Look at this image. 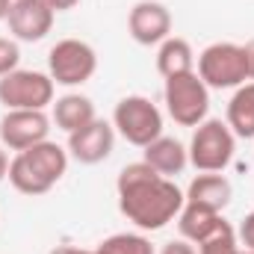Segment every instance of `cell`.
<instances>
[{
    "label": "cell",
    "mask_w": 254,
    "mask_h": 254,
    "mask_svg": "<svg viewBox=\"0 0 254 254\" xmlns=\"http://www.w3.org/2000/svg\"><path fill=\"white\" fill-rule=\"evenodd\" d=\"M243 51H246V71H249V80H254V39L243 45Z\"/></svg>",
    "instance_id": "cell-24"
},
{
    "label": "cell",
    "mask_w": 254,
    "mask_h": 254,
    "mask_svg": "<svg viewBox=\"0 0 254 254\" xmlns=\"http://www.w3.org/2000/svg\"><path fill=\"white\" fill-rule=\"evenodd\" d=\"M6 175H9V160H6V151L0 148V181H3Z\"/></svg>",
    "instance_id": "cell-27"
},
{
    "label": "cell",
    "mask_w": 254,
    "mask_h": 254,
    "mask_svg": "<svg viewBox=\"0 0 254 254\" xmlns=\"http://www.w3.org/2000/svg\"><path fill=\"white\" fill-rule=\"evenodd\" d=\"M48 71L60 86H83L98 71V54L80 39H63L48 54Z\"/></svg>",
    "instance_id": "cell-7"
},
{
    "label": "cell",
    "mask_w": 254,
    "mask_h": 254,
    "mask_svg": "<svg viewBox=\"0 0 254 254\" xmlns=\"http://www.w3.org/2000/svg\"><path fill=\"white\" fill-rule=\"evenodd\" d=\"M234 148H237V139L228 122L204 119L192 133L190 163L198 172H222L234 160Z\"/></svg>",
    "instance_id": "cell-3"
},
{
    "label": "cell",
    "mask_w": 254,
    "mask_h": 254,
    "mask_svg": "<svg viewBox=\"0 0 254 254\" xmlns=\"http://www.w3.org/2000/svg\"><path fill=\"white\" fill-rule=\"evenodd\" d=\"M0 104L6 110H45L54 104V80L42 71H12L0 77Z\"/></svg>",
    "instance_id": "cell-8"
},
{
    "label": "cell",
    "mask_w": 254,
    "mask_h": 254,
    "mask_svg": "<svg viewBox=\"0 0 254 254\" xmlns=\"http://www.w3.org/2000/svg\"><path fill=\"white\" fill-rule=\"evenodd\" d=\"M113 145H116V130L113 125L95 119L86 127L68 133V151L77 163H86V166H95V163H104L110 154H113Z\"/></svg>",
    "instance_id": "cell-11"
},
{
    "label": "cell",
    "mask_w": 254,
    "mask_h": 254,
    "mask_svg": "<svg viewBox=\"0 0 254 254\" xmlns=\"http://www.w3.org/2000/svg\"><path fill=\"white\" fill-rule=\"evenodd\" d=\"M166 110L184 127H198L210 110V89L198 77V71L166 80Z\"/></svg>",
    "instance_id": "cell-6"
},
{
    "label": "cell",
    "mask_w": 254,
    "mask_h": 254,
    "mask_svg": "<svg viewBox=\"0 0 254 254\" xmlns=\"http://www.w3.org/2000/svg\"><path fill=\"white\" fill-rule=\"evenodd\" d=\"M222 213H216V210H210V207H201V204H184V210H181V216H178V228H181V234H184V240H190V243H204L210 234H216L219 228H222Z\"/></svg>",
    "instance_id": "cell-15"
},
{
    "label": "cell",
    "mask_w": 254,
    "mask_h": 254,
    "mask_svg": "<svg viewBox=\"0 0 254 254\" xmlns=\"http://www.w3.org/2000/svg\"><path fill=\"white\" fill-rule=\"evenodd\" d=\"M198 254H240L237 231L228 222H222V228L216 234H210L204 243H198Z\"/></svg>",
    "instance_id": "cell-20"
},
{
    "label": "cell",
    "mask_w": 254,
    "mask_h": 254,
    "mask_svg": "<svg viewBox=\"0 0 254 254\" xmlns=\"http://www.w3.org/2000/svg\"><path fill=\"white\" fill-rule=\"evenodd\" d=\"M51 254H101L98 249L95 252H86V249H74V246H57Z\"/></svg>",
    "instance_id": "cell-26"
},
{
    "label": "cell",
    "mask_w": 254,
    "mask_h": 254,
    "mask_svg": "<svg viewBox=\"0 0 254 254\" xmlns=\"http://www.w3.org/2000/svg\"><path fill=\"white\" fill-rule=\"evenodd\" d=\"M240 240H243V246L246 249H252L254 252V210L240 222Z\"/></svg>",
    "instance_id": "cell-22"
},
{
    "label": "cell",
    "mask_w": 254,
    "mask_h": 254,
    "mask_svg": "<svg viewBox=\"0 0 254 254\" xmlns=\"http://www.w3.org/2000/svg\"><path fill=\"white\" fill-rule=\"evenodd\" d=\"M145 163H148L154 172H160L163 178H172V175H181V172L187 169L190 151H187L178 139L160 136V139H154L151 145H145Z\"/></svg>",
    "instance_id": "cell-13"
},
{
    "label": "cell",
    "mask_w": 254,
    "mask_h": 254,
    "mask_svg": "<svg viewBox=\"0 0 254 254\" xmlns=\"http://www.w3.org/2000/svg\"><path fill=\"white\" fill-rule=\"evenodd\" d=\"M113 127L125 136L130 145L145 148L154 139L163 136V113L157 110V104H151L142 95H127L116 104L113 113Z\"/></svg>",
    "instance_id": "cell-5"
},
{
    "label": "cell",
    "mask_w": 254,
    "mask_h": 254,
    "mask_svg": "<svg viewBox=\"0 0 254 254\" xmlns=\"http://www.w3.org/2000/svg\"><path fill=\"white\" fill-rule=\"evenodd\" d=\"M9 9H12V0H0V21L9 15Z\"/></svg>",
    "instance_id": "cell-28"
},
{
    "label": "cell",
    "mask_w": 254,
    "mask_h": 254,
    "mask_svg": "<svg viewBox=\"0 0 254 254\" xmlns=\"http://www.w3.org/2000/svg\"><path fill=\"white\" fill-rule=\"evenodd\" d=\"M45 3H48L54 12H65V9H74L80 0H45Z\"/></svg>",
    "instance_id": "cell-25"
},
{
    "label": "cell",
    "mask_w": 254,
    "mask_h": 254,
    "mask_svg": "<svg viewBox=\"0 0 254 254\" xmlns=\"http://www.w3.org/2000/svg\"><path fill=\"white\" fill-rule=\"evenodd\" d=\"M187 201L222 213V210L231 204V184H228V178H222V175H216V172H204V175H198L190 184Z\"/></svg>",
    "instance_id": "cell-14"
},
{
    "label": "cell",
    "mask_w": 254,
    "mask_h": 254,
    "mask_svg": "<svg viewBox=\"0 0 254 254\" xmlns=\"http://www.w3.org/2000/svg\"><path fill=\"white\" fill-rule=\"evenodd\" d=\"M157 71L166 80L195 71V54H192L190 42L187 39H178V36H169L160 45V51H157Z\"/></svg>",
    "instance_id": "cell-16"
},
{
    "label": "cell",
    "mask_w": 254,
    "mask_h": 254,
    "mask_svg": "<svg viewBox=\"0 0 254 254\" xmlns=\"http://www.w3.org/2000/svg\"><path fill=\"white\" fill-rule=\"evenodd\" d=\"M240 254H254V252H252V249H246V252H240Z\"/></svg>",
    "instance_id": "cell-29"
},
{
    "label": "cell",
    "mask_w": 254,
    "mask_h": 254,
    "mask_svg": "<svg viewBox=\"0 0 254 254\" xmlns=\"http://www.w3.org/2000/svg\"><path fill=\"white\" fill-rule=\"evenodd\" d=\"M160 254H198V252L190 246V240H175V243H169Z\"/></svg>",
    "instance_id": "cell-23"
},
{
    "label": "cell",
    "mask_w": 254,
    "mask_h": 254,
    "mask_svg": "<svg viewBox=\"0 0 254 254\" xmlns=\"http://www.w3.org/2000/svg\"><path fill=\"white\" fill-rule=\"evenodd\" d=\"M95 119H98L95 116V104L86 95H63L54 104V122L65 133H74V130L86 127L89 122H95Z\"/></svg>",
    "instance_id": "cell-17"
},
{
    "label": "cell",
    "mask_w": 254,
    "mask_h": 254,
    "mask_svg": "<svg viewBox=\"0 0 254 254\" xmlns=\"http://www.w3.org/2000/svg\"><path fill=\"white\" fill-rule=\"evenodd\" d=\"M65 169H68L65 148L45 139L15 154V160L9 163V184L24 195H45L60 184Z\"/></svg>",
    "instance_id": "cell-2"
},
{
    "label": "cell",
    "mask_w": 254,
    "mask_h": 254,
    "mask_svg": "<svg viewBox=\"0 0 254 254\" xmlns=\"http://www.w3.org/2000/svg\"><path fill=\"white\" fill-rule=\"evenodd\" d=\"M18 63H21V51L12 39H3L0 36V77L18 71Z\"/></svg>",
    "instance_id": "cell-21"
},
{
    "label": "cell",
    "mask_w": 254,
    "mask_h": 254,
    "mask_svg": "<svg viewBox=\"0 0 254 254\" xmlns=\"http://www.w3.org/2000/svg\"><path fill=\"white\" fill-rule=\"evenodd\" d=\"M54 9L45 0H12V9L6 15L9 33L21 42H42L54 27Z\"/></svg>",
    "instance_id": "cell-10"
},
{
    "label": "cell",
    "mask_w": 254,
    "mask_h": 254,
    "mask_svg": "<svg viewBox=\"0 0 254 254\" xmlns=\"http://www.w3.org/2000/svg\"><path fill=\"white\" fill-rule=\"evenodd\" d=\"M51 133V119L45 110H9L0 119V142L9 151H27L45 142Z\"/></svg>",
    "instance_id": "cell-9"
},
{
    "label": "cell",
    "mask_w": 254,
    "mask_h": 254,
    "mask_svg": "<svg viewBox=\"0 0 254 254\" xmlns=\"http://www.w3.org/2000/svg\"><path fill=\"white\" fill-rule=\"evenodd\" d=\"M116 190H119V207L127 216V222H133L142 231L166 228L175 216H181L187 204V195L178 190V184L154 172L145 160L130 163L119 172Z\"/></svg>",
    "instance_id": "cell-1"
},
{
    "label": "cell",
    "mask_w": 254,
    "mask_h": 254,
    "mask_svg": "<svg viewBox=\"0 0 254 254\" xmlns=\"http://www.w3.org/2000/svg\"><path fill=\"white\" fill-rule=\"evenodd\" d=\"M228 127L240 139H254V83L237 89L228 104Z\"/></svg>",
    "instance_id": "cell-18"
},
{
    "label": "cell",
    "mask_w": 254,
    "mask_h": 254,
    "mask_svg": "<svg viewBox=\"0 0 254 254\" xmlns=\"http://www.w3.org/2000/svg\"><path fill=\"white\" fill-rule=\"evenodd\" d=\"M101 254H154V246L142 234H116L98 246Z\"/></svg>",
    "instance_id": "cell-19"
},
{
    "label": "cell",
    "mask_w": 254,
    "mask_h": 254,
    "mask_svg": "<svg viewBox=\"0 0 254 254\" xmlns=\"http://www.w3.org/2000/svg\"><path fill=\"white\" fill-rule=\"evenodd\" d=\"M127 30L139 45H163L172 33V15L163 3L142 0L127 15Z\"/></svg>",
    "instance_id": "cell-12"
},
{
    "label": "cell",
    "mask_w": 254,
    "mask_h": 254,
    "mask_svg": "<svg viewBox=\"0 0 254 254\" xmlns=\"http://www.w3.org/2000/svg\"><path fill=\"white\" fill-rule=\"evenodd\" d=\"M198 77L207 83V89H240L249 80L246 71V51L234 42H216L204 48L198 57Z\"/></svg>",
    "instance_id": "cell-4"
}]
</instances>
